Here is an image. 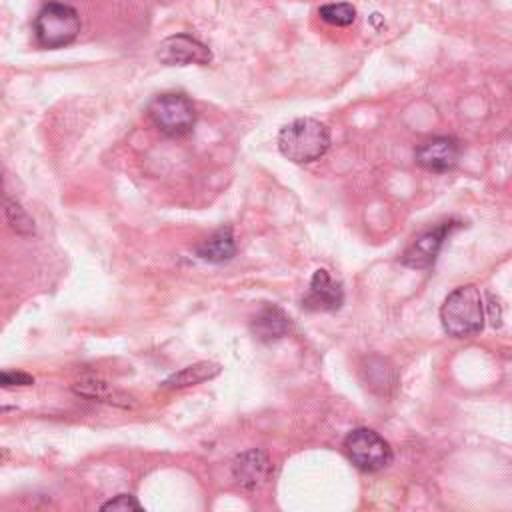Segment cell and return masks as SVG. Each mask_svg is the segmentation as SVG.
I'll use <instances>...</instances> for the list:
<instances>
[{"instance_id":"obj_14","label":"cell","mask_w":512,"mask_h":512,"mask_svg":"<svg viewBox=\"0 0 512 512\" xmlns=\"http://www.w3.org/2000/svg\"><path fill=\"white\" fill-rule=\"evenodd\" d=\"M220 364L216 362H196L192 366H186L174 374H170L162 384L160 388L162 390H178V388H186V386H194V384H200L204 380H210L214 376L220 374Z\"/></svg>"},{"instance_id":"obj_11","label":"cell","mask_w":512,"mask_h":512,"mask_svg":"<svg viewBox=\"0 0 512 512\" xmlns=\"http://www.w3.org/2000/svg\"><path fill=\"white\" fill-rule=\"evenodd\" d=\"M270 472V460L262 450H248L234 458L232 474L236 482L244 488H256L266 480Z\"/></svg>"},{"instance_id":"obj_3","label":"cell","mask_w":512,"mask_h":512,"mask_svg":"<svg viewBox=\"0 0 512 512\" xmlns=\"http://www.w3.org/2000/svg\"><path fill=\"white\" fill-rule=\"evenodd\" d=\"M80 32L78 12L62 2H48L34 18V36L38 46L56 50L72 44Z\"/></svg>"},{"instance_id":"obj_17","label":"cell","mask_w":512,"mask_h":512,"mask_svg":"<svg viewBox=\"0 0 512 512\" xmlns=\"http://www.w3.org/2000/svg\"><path fill=\"white\" fill-rule=\"evenodd\" d=\"M102 510H120V512H128V510H142V504L132 496V494H118L112 500L104 502L100 506Z\"/></svg>"},{"instance_id":"obj_12","label":"cell","mask_w":512,"mask_h":512,"mask_svg":"<svg viewBox=\"0 0 512 512\" xmlns=\"http://www.w3.org/2000/svg\"><path fill=\"white\" fill-rule=\"evenodd\" d=\"M72 390L84 398H92L98 402H106V404H114V406H122V408L134 406V398L130 394L112 388L108 382H104L102 378L92 376V374L78 378L72 384Z\"/></svg>"},{"instance_id":"obj_18","label":"cell","mask_w":512,"mask_h":512,"mask_svg":"<svg viewBox=\"0 0 512 512\" xmlns=\"http://www.w3.org/2000/svg\"><path fill=\"white\" fill-rule=\"evenodd\" d=\"M0 382L4 388H10V386H30L34 384V378L26 372H10V370H4L2 376H0Z\"/></svg>"},{"instance_id":"obj_16","label":"cell","mask_w":512,"mask_h":512,"mask_svg":"<svg viewBox=\"0 0 512 512\" xmlns=\"http://www.w3.org/2000/svg\"><path fill=\"white\" fill-rule=\"evenodd\" d=\"M4 212H6V220L8 224L12 226L14 232L18 234H24V236H30L34 234V222L32 218L26 214V210L12 198L6 196V202H4Z\"/></svg>"},{"instance_id":"obj_6","label":"cell","mask_w":512,"mask_h":512,"mask_svg":"<svg viewBox=\"0 0 512 512\" xmlns=\"http://www.w3.org/2000/svg\"><path fill=\"white\" fill-rule=\"evenodd\" d=\"M158 58L166 66H206L212 60V52L206 44H202L190 34H174L160 42Z\"/></svg>"},{"instance_id":"obj_13","label":"cell","mask_w":512,"mask_h":512,"mask_svg":"<svg viewBox=\"0 0 512 512\" xmlns=\"http://www.w3.org/2000/svg\"><path fill=\"white\" fill-rule=\"evenodd\" d=\"M236 254V242L230 228H220L204 242L196 246V256L210 264H220L230 260Z\"/></svg>"},{"instance_id":"obj_8","label":"cell","mask_w":512,"mask_h":512,"mask_svg":"<svg viewBox=\"0 0 512 512\" xmlns=\"http://www.w3.org/2000/svg\"><path fill=\"white\" fill-rule=\"evenodd\" d=\"M344 302L342 284L336 282L328 270L318 268L310 278L308 290L302 296V308L308 312H332Z\"/></svg>"},{"instance_id":"obj_5","label":"cell","mask_w":512,"mask_h":512,"mask_svg":"<svg viewBox=\"0 0 512 512\" xmlns=\"http://www.w3.org/2000/svg\"><path fill=\"white\" fill-rule=\"evenodd\" d=\"M342 446L348 460L362 472H376L392 462L390 444L370 428H354Z\"/></svg>"},{"instance_id":"obj_9","label":"cell","mask_w":512,"mask_h":512,"mask_svg":"<svg viewBox=\"0 0 512 512\" xmlns=\"http://www.w3.org/2000/svg\"><path fill=\"white\" fill-rule=\"evenodd\" d=\"M414 160L424 170L448 172L460 160V144L452 136H436L416 148Z\"/></svg>"},{"instance_id":"obj_1","label":"cell","mask_w":512,"mask_h":512,"mask_svg":"<svg viewBox=\"0 0 512 512\" xmlns=\"http://www.w3.org/2000/svg\"><path fill=\"white\" fill-rule=\"evenodd\" d=\"M278 150L294 164H308L330 148V130L314 118H296L278 132Z\"/></svg>"},{"instance_id":"obj_10","label":"cell","mask_w":512,"mask_h":512,"mask_svg":"<svg viewBox=\"0 0 512 512\" xmlns=\"http://www.w3.org/2000/svg\"><path fill=\"white\" fill-rule=\"evenodd\" d=\"M250 330L258 340L272 342L288 336L292 330V322L282 308H278L276 304H266L252 318Z\"/></svg>"},{"instance_id":"obj_4","label":"cell","mask_w":512,"mask_h":512,"mask_svg":"<svg viewBox=\"0 0 512 512\" xmlns=\"http://www.w3.org/2000/svg\"><path fill=\"white\" fill-rule=\"evenodd\" d=\"M148 116L168 136L188 134L196 122V108L184 94H160L148 104Z\"/></svg>"},{"instance_id":"obj_7","label":"cell","mask_w":512,"mask_h":512,"mask_svg":"<svg viewBox=\"0 0 512 512\" xmlns=\"http://www.w3.org/2000/svg\"><path fill=\"white\" fill-rule=\"evenodd\" d=\"M456 228V222H442L426 232H422L416 240H412V244L404 250L400 262L408 268H428L436 262L446 238L450 236V232Z\"/></svg>"},{"instance_id":"obj_15","label":"cell","mask_w":512,"mask_h":512,"mask_svg":"<svg viewBox=\"0 0 512 512\" xmlns=\"http://www.w3.org/2000/svg\"><path fill=\"white\" fill-rule=\"evenodd\" d=\"M320 18L332 26H350L356 20V8L350 2L324 4L318 10Z\"/></svg>"},{"instance_id":"obj_2","label":"cell","mask_w":512,"mask_h":512,"mask_svg":"<svg viewBox=\"0 0 512 512\" xmlns=\"http://www.w3.org/2000/svg\"><path fill=\"white\" fill-rule=\"evenodd\" d=\"M440 322L448 336L470 338L484 328V300L474 284L458 286L440 306Z\"/></svg>"}]
</instances>
